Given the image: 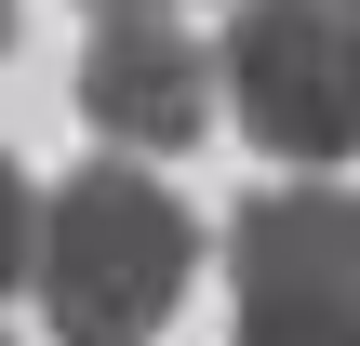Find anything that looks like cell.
Instances as JSON below:
<instances>
[{"mask_svg": "<svg viewBox=\"0 0 360 346\" xmlns=\"http://www.w3.org/2000/svg\"><path fill=\"white\" fill-rule=\"evenodd\" d=\"M27 267H40V187H27V173L0 160V293H13Z\"/></svg>", "mask_w": 360, "mask_h": 346, "instance_id": "cell-5", "label": "cell"}, {"mask_svg": "<svg viewBox=\"0 0 360 346\" xmlns=\"http://www.w3.org/2000/svg\"><path fill=\"white\" fill-rule=\"evenodd\" d=\"M227 120L267 160H347L360 147V0H240L227 53H214Z\"/></svg>", "mask_w": 360, "mask_h": 346, "instance_id": "cell-2", "label": "cell"}, {"mask_svg": "<svg viewBox=\"0 0 360 346\" xmlns=\"http://www.w3.org/2000/svg\"><path fill=\"white\" fill-rule=\"evenodd\" d=\"M0 53H13V0H0Z\"/></svg>", "mask_w": 360, "mask_h": 346, "instance_id": "cell-7", "label": "cell"}, {"mask_svg": "<svg viewBox=\"0 0 360 346\" xmlns=\"http://www.w3.org/2000/svg\"><path fill=\"white\" fill-rule=\"evenodd\" d=\"M80 13H174V0H80Z\"/></svg>", "mask_w": 360, "mask_h": 346, "instance_id": "cell-6", "label": "cell"}, {"mask_svg": "<svg viewBox=\"0 0 360 346\" xmlns=\"http://www.w3.org/2000/svg\"><path fill=\"white\" fill-rule=\"evenodd\" d=\"M227 333L240 346H360V200L267 187L227 227Z\"/></svg>", "mask_w": 360, "mask_h": 346, "instance_id": "cell-3", "label": "cell"}, {"mask_svg": "<svg viewBox=\"0 0 360 346\" xmlns=\"http://www.w3.org/2000/svg\"><path fill=\"white\" fill-rule=\"evenodd\" d=\"M200 267V213L147 173V160H80L40 200V320L53 346H160Z\"/></svg>", "mask_w": 360, "mask_h": 346, "instance_id": "cell-1", "label": "cell"}, {"mask_svg": "<svg viewBox=\"0 0 360 346\" xmlns=\"http://www.w3.org/2000/svg\"><path fill=\"white\" fill-rule=\"evenodd\" d=\"M80 107H94V133H120V147H200V133H214V53H200L174 13H94Z\"/></svg>", "mask_w": 360, "mask_h": 346, "instance_id": "cell-4", "label": "cell"}]
</instances>
